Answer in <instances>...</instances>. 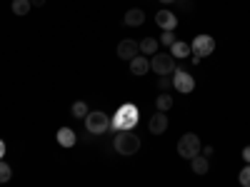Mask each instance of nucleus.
Instances as JSON below:
<instances>
[{
    "label": "nucleus",
    "instance_id": "21",
    "mask_svg": "<svg viewBox=\"0 0 250 187\" xmlns=\"http://www.w3.org/2000/svg\"><path fill=\"white\" fill-rule=\"evenodd\" d=\"M175 40H178V37L173 35V30H163V35H160V43H163L165 48H170V45L175 43Z\"/></svg>",
    "mask_w": 250,
    "mask_h": 187
},
{
    "label": "nucleus",
    "instance_id": "16",
    "mask_svg": "<svg viewBox=\"0 0 250 187\" xmlns=\"http://www.w3.org/2000/svg\"><path fill=\"white\" fill-rule=\"evenodd\" d=\"M10 8H13V13H15L18 18H25V15L30 13L33 5H30V0H13V5H10Z\"/></svg>",
    "mask_w": 250,
    "mask_h": 187
},
{
    "label": "nucleus",
    "instance_id": "9",
    "mask_svg": "<svg viewBox=\"0 0 250 187\" xmlns=\"http://www.w3.org/2000/svg\"><path fill=\"white\" fill-rule=\"evenodd\" d=\"M148 130H150V135H165V130H168V115L155 112L148 122Z\"/></svg>",
    "mask_w": 250,
    "mask_h": 187
},
{
    "label": "nucleus",
    "instance_id": "20",
    "mask_svg": "<svg viewBox=\"0 0 250 187\" xmlns=\"http://www.w3.org/2000/svg\"><path fill=\"white\" fill-rule=\"evenodd\" d=\"M13 177V170H10V165L5 160H0V182H8Z\"/></svg>",
    "mask_w": 250,
    "mask_h": 187
},
{
    "label": "nucleus",
    "instance_id": "24",
    "mask_svg": "<svg viewBox=\"0 0 250 187\" xmlns=\"http://www.w3.org/2000/svg\"><path fill=\"white\" fill-rule=\"evenodd\" d=\"M243 160L250 165V145H248V148H243Z\"/></svg>",
    "mask_w": 250,
    "mask_h": 187
},
{
    "label": "nucleus",
    "instance_id": "1",
    "mask_svg": "<svg viewBox=\"0 0 250 187\" xmlns=\"http://www.w3.org/2000/svg\"><path fill=\"white\" fill-rule=\"evenodd\" d=\"M113 145H115V152H118V155L130 157V155H135V152L140 150V137H138L133 130H120V132L115 135Z\"/></svg>",
    "mask_w": 250,
    "mask_h": 187
},
{
    "label": "nucleus",
    "instance_id": "14",
    "mask_svg": "<svg viewBox=\"0 0 250 187\" xmlns=\"http://www.w3.org/2000/svg\"><path fill=\"white\" fill-rule=\"evenodd\" d=\"M75 132L70 130V128H60L58 130V142L62 145V148H73V145H75Z\"/></svg>",
    "mask_w": 250,
    "mask_h": 187
},
{
    "label": "nucleus",
    "instance_id": "3",
    "mask_svg": "<svg viewBox=\"0 0 250 187\" xmlns=\"http://www.w3.org/2000/svg\"><path fill=\"white\" fill-rule=\"evenodd\" d=\"M150 70H155L158 75H173L175 73V57L170 53H155L150 60Z\"/></svg>",
    "mask_w": 250,
    "mask_h": 187
},
{
    "label": "nucleus",
    "instance_id": "18",
    "mask_svg": "<svg viewBox=\"0 0 250 187\" xmlns=\"http://www.w3.org/2000/svg\"><path fill=\"white\" fill-rule=\"evenodd\" d=\"M155 105H158V112H168V110L173 108V97H170L168 93H163V95H158Z\"/></svg>",
    "mask_w": 250,
    "mask_h": 187
},
{
    "label": "nucleus",
    "instance_id": "26",
    "mask_svg": "<svg viewBox=\"0 0 250 187\" xmlns=\"http://www.w3.org/2000/svg\"><path fill=\"white\" fill-rule=\"evenodd\" d=\"M3 155H5V142L0 140V160H3Z\"/></svg>",
    "mask_w": 250,
    "mask_h": 187
},
{
    "label": "nucleus",
    "instance_id": "23",
    "mask_svg": "<svg viewBox=\"0 0 250 187\" xmlns=\"http://www.w3.org/2000/svg\"><path fill=\"white\" fill-rule=\"evenodd\" d=\"M170 85H173V80H170L168 75H160V77H158V88H160V90H168Z\"/></svg>",
    "mask_w": 250,
    "mask_h": 187
},
{
    "label": "nucleus",
    "instance_id": "17",
    "mask_svg": "<svg viewBox=\"0 0 250 187\" xmlns=\"http://www.w3.org/2000/svg\"><path fill=\"white\" fill-rule=\"evenodd\" d=\"M138 45H140L143 55H155L158 53V40L155 37H143V43H138Z\"/></svg>",
    "mask_w": 250,
    "mask_h": 187
},
{
    "label": "nucleus",
    "instance_id": "13",
    "mask_svg": "<svg viewBox=\"0 0 250 187\" xmlns=\"http://www.w3.org/2000/svg\"><path fill=\"white\" fill-rule=\"evenodd\" d=\"M190 53H193L190 43H183V40H175V43L170 45V55L173 57H188Z\"/></svg>",
    "mask_w": 250,
    "mask_h": 187
},
{
    "label": "nucleus",
    "instance_id": "5",
    "mask_svg": "<svg viewBox=\"0 0 250 187\" xmlns=\"http://www.w3.org/2000/svg\"><path fill=\"white\" fill-rule=\"evenodd\" d=\"M190 48H193V55L198 60L200 57H208V55H213V50H215V37L213 35H195Z\"/></svg>",
    "mask_w": 250,
    "mask_h": 187
},
{
    "label": "nucleus",
    "instance_id": "10",
    "mask_svg": "<svg viewBox=\"0 0 250 187\" xmlns=\"http://www.w3.org/2000/svg\"><path fill=\"white\" fill-rule=\"evenodd\" d=\"M155 23H158L160 30H175V28H178V18H175L173 13H168V10H160V13L155 15Z\"/></svg>",
    "mask_w": 250,
    "mask_h": 187
},
{
    "label": "nucleus",
    "instance_id": "22",
    "mask_svg": "<svg viewBox=\"0 0 250 187\" xmlns=\"http://www.w3.org/2000/svg\"><path fill=\"white\" fill-rule=\"evenodd\" d=\"M238 182H240L243 187H250V165H245V168L240 170V175H238Z\"/></svg>",
    "mask_w": 250,
    "mask_h": 187
},
{
    "label": "nucleus",
    "instance_id": "7",
    "mask_svg": "<svg viewBox=\"0 0 250 187\" xmlns=\"http://www.w3.org/2000/svg\"><path fill=\"white\" fill-rule=\"evenodd\" d=\"M173 88H175L178 93L188 95V93H193V90H195V80H193V75H190V73H185V70H175V73H173Z\"/></svg>",
    "mask_w": 250,
    "mask_h": 187
},
{
    "label": "nucleus",
    "instance_id": "4",
    "mask_svg": "<svg viewBox=\"0 0 250 187\" xmlns=\"http://www.w3.org/2000/svg\"><path fill=\"white\" fill-rule=\"evenodd\" d=\"M85 128H88L90 135H103V132L110 128V117H108L105 112H100V110L88 112V117H85Z\"/></svg>",
    "mask_w": 250,
    "mask_h": 187
},
{
    "label": "nucleus",
    "instance_id": "11",
    "mask_svg": "<svg viewBox=\"0 0 250 187\" xmlns=\"http://www.w3.org/2000/svg\"><path fill=\"white\" fill-rule=\"evenodd\" d=\"M143 23H145V13H143L140 8L128 10V13H125V18H123V25H128V28H138V25H143Z\"/></svg>",
    "mask_w": 250,
    "mask_h": 187
},
{
    "label": "nucleus",
    "instance_id": "19",
    "mask_svg": "<svg viewBox=\"0 0 250 187\" xmlns=\"http://www.w3.org/2000/svg\"><path fill=\"white\" fill-rule=\"evenodd\" d=\"M70 112H73V117H88V105L83 100H78V102H73Z\"/></svg>",
    "mask_w": 250,
    "mask_h": 187
},
{
    "label": "nucleus",
    "instance_id": "27",
    "mask_svg": "<svg viewBox=\"0 0 250 187\" xmlns=\"http://www.w3.org/2000/svg\"><path fill=\"white\" fill-rule=\"evenodd\" d=\"M160 3H165V5H168V3H175V0H160Z\"/></svg>",
    "mask_w": 250,
    "mask_h": 187
},
{
    "label": "nucleus",
    "instance_id": "2",
    "mask_svg": "<svg viewBox=\"0 0 250 187\" xmlns=\"http://www.w3.org/2000/svg\"><path fill=\"white\" fill-rule=\"evenodd\" d=\"M178 155L183 160H193L200 155V137L195 132H185L180 140H178Z\"/></svg>",
    "mask_w": 250,
    "mask_h": 187
},
{
    "label": "nucleus",
    "instance_id": "15",
    "mask_svg": "<svg viewBox=\"0 0 250 187\" xmlns=\"http://www.w3.org/2000/svg\"><path fill=\"white\" fill-rule=\"evenodd\" d=\"M190 168H193L195 175H208V170H210V162H208V157L198 155V157L190 160Z\"/></svg>",
    "mask_w": 250,
    "mask_h": 187
},
{
    "label": "nucleus",
    "instance_id": "8",
    "mask_svg": "<svg viewBox=\"0 0 250 187\" xmlns=\"http://www.w3.org/2000/svg\"><path fill=\"white\" fill-rule=\"evenodd\" d=\"M135 55H140V45L135 43V40H123V43L118 45V57L120 60H133Z\"/></svg>",
    "mask_w": 250,
    "mask_h": 187
},
{
    "label": "nucleus",
    "instance_id": "25",
    "mask_svg": "<svg viewBox=\"0 0 250 187\" xmlns=\"http://www.w3.org/2000/svg\"><path fill=\"white\" fill-rule=\"evenodd\" d=\"M30 5H35V8H43V5H45V0H30Z\"/></svg>",
    "mask_w": 250,
    "mask_h": 187
},
{
    "label": "nucleus",
    "instance_id": "6",
    "mask_svg": "<svg viewBox=\"0 0 250 187\" xmlns=\"http://www.w3.org/2000/svg\"><path fill=\"white\" fill-rule=\"evenodd\" d=\"M135 122H138L135 108H133V105H125V108L118 110V115H115V120H113V128H115L118 132H120V130H130Z\"/></svg>",
    "mask_w": 250,
    "mask_h": 187
},
{
    "label": "nucleus",
    "instance_id": "12",
    "mask_svg": "<svg viewBox=\"0 0 250 187\" xmlns=\"http://www.w3.org/2000/svg\"><path fill=\"white\" fill-rule=\"evenodd\" d=\"M150 70V60L148 57H145V55H135L133 60H130V73L133 75H145V73H148Z\"/></svg>",
    "mask_w": 250,
    "mask_h": 187
}]
</instances>
